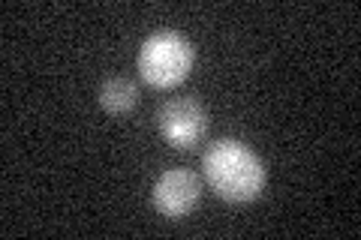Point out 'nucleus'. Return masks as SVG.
<instances>
[{
    "label": "nucleus",
    "mask_w": 361,
    "mask_h": 240,
    "mask_svg": "<svg viewBox=\"0 0 361 240\" xmlns=\"http://www.w3.org/2000/svg\"><path fill=\"white\" fill-rule=\"evenodd\" d=\"M99 106L109 114H127L139 106V87L130 78H109L99 87Z\"/></svg>",
    "instance_id": "39448f33"
},
{
    "label": "nucleus",
    "mask_w": 361,
    "mask_h": 240,
    "mask_svg": "<svg viewBox=\"0 0 361 240\" xmlns=\"http://www.w3.org/2000/svg\"><path fill=\"white\" fill-rule=\"evenodd\" d=\"M202 168H205L208 187L223 201H235V204L253 201L265 187L262 159L235 139L214 141L205 151V156H202Z\"/></svg>",
    "instance_id": "f257e3e1"
},
{
    "label": "nucleus",
    "mask_w": 361,
    "mask_h": 240,
    "mask_svg": "<svg viewBox=\"0 0 361 240\" xmlns=\"http://www.w3.org/2000/svg\"><path fill=\"white\" fill-rule=\"evenodd\" d=\"M157 130L163 139L178 147V151H190L196 147L208 132V111L193 96H178L169 99L166 106L157 111Z\"/></svg>",
    "instance_id": "7ed1b4c3"
},
{
    "label": "nucleus",
    "mask_w": 361,
    "mask_h": 240,
    "mask_svg": "<svg viewBox=\"0 0 361 240\" xmlns=\"http://www.w3.org/2000/svg\"><path fill=\"white\" fill-rule=\"evenodd\" d=\"M199 177L187 168H166L151 189V201L166 220H184L199 204Z\"/></svg>",
    "instance_id": "20e7f679"
},
{
    "label": "nucleus",
    "mask_w": 361,
    "mask_h": 240,
    "mask_svg": "<svg viewBox=\"0 0 361 240\" xmlns=\"http://www.w3.org/2000/svg\"><path fill=\"white\" fill-rule=\"evenodd\" d=\"M196 63L193 42L180 37L178 30H157L142 42L139 54H135V70L151 87H178L190 75Z\"/></svg>",
    "instance_id": "f03ea898"
}]
</instances>
